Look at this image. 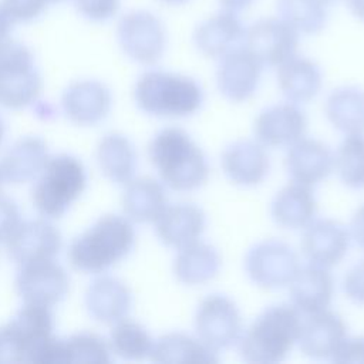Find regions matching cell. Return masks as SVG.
I'll list each match as a JSON object with an SVG mask.
<instances>
[{
  "label": "cell",
  "mask_w": 364,
  "mask_h": 364,
  "mask_svg": "<svg viewBox=\"0 0 364 364\" xmlns=\"http://www.w3.org/2000/svg\"><path fill=\"white\" fill-rule=\"evenodd\" d=\"M148 156L162 183L173 191H195L209 178L205 152L181 128L168 127L156 132L148 145Z\"/></svg>",
  "instance_id": "6da1fadb"
},
{
  "label": "cell",
  "mask_w": 364,
  "mask_h": 364,
  "mask_svg": "<svg viewBox=\"0 0 364 364\" xmlns=\"http://www.w3.org/2000/svg\"><path fill=\"white\" fill-rule=\"evenodd\" d=\"M135 237V229L128 218L104 215L71 242L70 263L84 273H102L132 252Z\"/></svg>",
  "instance_id": "7a4b0ae2"
},
{
  "label": "cell",
  "mask_w": 364,
  "mask_h": 364,
  "mask_svg": "<svg viewBox=\"0 0 364 364\" xmlns=\"http://www.w3.org/2000/svg\"><path fill=\"white\" fill-rule=\"evenodd\" d=\"M300 311L293 304H273L264 309L240 334L242 360L255 364L283 361L299 340Z\"/></svg>",
  "instance_id": "3957f363"
},
{
  "label": "cell",
  "mask_w": 364,
  "mask_h": 364,
  "mask_svg": "<svg viewBox=\"0 0 364 364\" xmlns=\"http://www.w3.org/2000/svg\"><path fill=\"white\" fill-rule=\"evenodd\" d=\"M134 98L141 111L161 118H185L196 114L205 101L200 84L183 74L148 70L134 87Z\"/></svg>",
  "instance_id": "277c9868"
},
{
  "label": "cell",
  "mask_w": 364,
  "mask_h": 364,
  "mask_svg": "<svg viewBox=\"0 0 364 364\" xmlns=\"http://www.w3.org/2000/svg\"><path fill=\"white\" fill-rule=\"evenodd\" d=\"M87 186L82 162L70 154L48 156L31 189L36 210L46 219L61 218Z\"/></svg>",
  "instance_id": "5b68a950"
},
{
  "label": "cell",
  "mask_w": 364,
  "mask_h": 364,
  "mask_svg": "<svg viewBox=\"0 0 364 364\" xmlns=\"http://www.w3.org/2000/svg\"><path fill=\"white\" fill-rule=\"evenodd\" d=\"M43 87L33 51L9 38L0 43V105L18 109L36 101Z\"/></svg>",
  "instance_id": "8992f818"
},
{
  "label": "cell",
  "mask_w": 364,
  "mask_h": 364,
  "mask_svg": "<svg viewBox=\"0 0 364 364\" xmlns=\"http://www.w3.org/2000/svg\"><path fill=\"white\" fill-rule=\"evenodd\" d=\"M50 307L27 304L0 327V363H31L40 346L53 336Z\"/></svg>",
  "instance_id": "52a82bcc"
},
{
  "label": "cell",
  "mask_w": 364,
  "mask_h": 364,
  "mask_svg": "<svg viewBox=\"0 0 364 364\" xmlns=\"http://www.w3.org/2000/svg\"><path fill=\"white\" fill-rule=\"evenodd\" d=\"M117 40L128 58L142 65H152L165 54L168 34L165 24L155 13L138 9L119 18Z\"/></svg>",
  "instance_id": "ba28073f"
},
{
  "label": "cell",
  "mask_w": 364,
  "mask_h": 364,
  "mask_svg": "<svg viewBox=\"0 0 364 364\" xmlns=\"http://www.w3.org/2000/svg\"><path fill=\"white\" fill-rule=\"evenodd\" d=\"M195 331L215 353L236 344L242 334V317L236 303L220 293L202 299L195 313Z\"/></svg>",
  "instance_id": "9c48e42d"
},
{
  "label": "cell",
  "mask_w": 364,
  "mask_h": 364,
  "mask_svg": "<svg viewBox=\"0 0 364 364\" xmlns=\"http://www.w3.org/2000/svg\"><path fill=\"white\" fill-rule=\"evenodd\" d=\"M300 267L296 252L284 242L269 239L255 243L245 256L249 279L263 289L287 286Z\"/></svg>",
  "instance_id": "30bf717a"
},
{
  "label": "cell",
  "mask_w": 364,
  "mask_h": 364,
  "mask_svg": "<svg viewBox=\"0 0 364 364\" xmlns=\"http://www.w3.org/2000/svg\"><path fill=\"white\" fill-rule=\"evenodd\" d=\"M243 46L263 67H279L299 47V33L280 17L259 18L245 30Z\"/></svg>",
  "instance_id": "8fae6325"
},
{
  "label": "cell",
  "mask_w": 364,
  "mask_h": 364,
  "mask_svg": "<svg viewBox=\"0 0 364 364\" xmlns=\"http://www.w3.org/2000/svg\"><path fill=\"white\" fill-rule=\"evenodd\" d=\"M68 289V274L54 260L23 264L16 277L17 294L27 304L53 307L67 296Z\"/></svg>",
  "instance_id": "7c38bea8"
},
{
  "label": "cell",
  "mask_w": 364,
  "mask_h": 364,
  "mask_svg": "<svg viewBox=\"0 0 364 364\" xmlns=\"http://www.w3.org/2000/svg\"><path fill=\"white\" fill-rule=\"evenodd\" d=\"M216 84L219 92L232 102L249 100L257 90L263 65L242 44L219 58Z\"/></svg>",
  "instance_id": "4fadbf2b"
},
{
  "label": "cell",
  "mask_w": 364,
  "mask_h": 364,
  "mask_svg": "<svg viewBox=\"0 0 364 364\" xmlns=\"http://www.w3.org/2000/svg\"><path fill=\"white\" fill-rule=\"evenodd\" d=\"M9 256L18 264L54 260L63 246L60 230L47 219L21 222L6 242Z\"/></svg>",
  "instance_id": "5bb4252c"
},
{
  "label": "cell",
  "mask_w": 364,
  "mask_h": 364,
  "mask_svg": "<svg viewBox=\"0 0 364 364\" xmlns=\"http://www.w3.org/2000/svg\"><path fill=\"white\" fill-rule=\"evenodd\" d=\"M253 129L263 146H290L304 136L307 117L294 102H279L257 114Z\"/></svg>",
  "instance_id": "9a60e30c"
},
{
  "label": "cell",
  "mask_w": 364,
  "mask_h": 364,
  "mask_svg": "<svg viewBox=\"0 0 364 364\" xmlns=\"http://www.w3.org/2000/svg\"><path fill=\"white\" fill-rule=\"evenodd\" d=\"M350 230L334 219H313L301 237V250L309 263L323 267L338 264L348 252Z\"/></svg>",
  "instance_id": "2e32d148"
},
{
  "label": "cell",
  "mask_w": 364,
  "mask_h": 364,
  "mask_svg": "<svg viewBox=\"0 0 364 364\" xmlns=\"http://www.w3.org/2000/svg\"><path fill=\"white\" fill-rule=\"evenodd\" d=\"M347 337L344 320L328 309L306 314L297 344L301 353L314 360H333L338 347Z\"/></svg>",
  "instance_id": "e0dca14e"
},
{
  "label": "cell",
  "mask_w": 364,
  "mask_h": 364,
  "mask_svg": "<svg viewBox=\"0 0 364 364\" xmlns=\"http://www.w3.org/2000/svg\"><path fill=\"white\" fill-rule=\"evenodd\" d=\"M61 105L67 118L77 125H95L111 111L112 95L109 88L97 80H80L70 84Z\"/></svg>",
  "instance_id": "ac0fdd59"
},
{
  "label": "cell",
  "mask_w": 364,
  "mask_h": 364,
  "mask_svg": "<svg viewBox=\"0 0 364 364\" xmlns=\"http://www.w3.org/2000/svg\"><path fill=\"white\" fill-rule=\"evenodd\" d=\"M220 166L232 183L249 188L266 179L270 169V159L260 142L240 139L229 144L223 149Z\"/></svg>",
  "instance_id": "d6986e66"
},
{
  "label": "cell",
  "mask_w": 364,
  "mask_h": 364,
  "mask_svg": "<svg viewBox=\"0 0 364 364\" xmlns=\"http://www.w3.org/2000/svg\"><path fill=\"white\" fill-rule=\"evenodd\" d=\"M246 27L236 13L220 10L202 20L193 30L196 50L209 58H220L243 43Z\"/></svg>",
  "instance_id": "ffe728a7"
},
{
  "label": "cell",
  "mask_w": 364,
  "mask_h": 364,
  "mask_svg": "<svg viewBox=\"0 0 364 364\" xmlns=\"http://www.w3.org/2000/svg\"><path fill=\"white\" fill-rule=\"evenodd\" d=\"M286 169L293 182L311 188L331 173L334 155L324 142L303 136L289 146Z\"/></svg>",
  "instance_id": "44dd1931"
},
{
  "label": "cell",
  "mask_w": 364,
  "mask_h": 364,
  "mask_svg": "<svg viewBox=\"0 0 364 364\" xmlns=\"http://www.w3.org/2000/svg\"><path fill=\"white\" fill-rule=\"evenodd\" d=\"M155 233L158 239L175 249H181L199 240L206 228V215L195 203L166 205L155 219Z\"/></svg>",
  "instance_id": "7402d4cb"
},
{
  "label": "cell",
  "mask_w": 364,
  "mask_h": 364,
  "mask_svg": "<svg viewBox=\"0 0 364 364\" xmlns=\"http://www.w3.org/2000/svg\"><path fill=\"white\" fill-rule=\"evenodd\" d=\"M289 284L291 304L303 314L326 310L333 300L334 279L327 267L313 263L299 267Z\"/></svg>",
  "instance_id": "603a6c76"
},
{
  "label": "cell",
  "mask_w": 364,
  "mask_h": 364,
  "mask_svg": "<svg viewBox=\"0 0 364 364\" xmlns=\"http://www.w3.org/2000/svg\"><path fill=\"white\" fill-rule=\"evenodd\" d=\"M85 306L94 320L114 324L127 317L132 306V294L119 279L101 276L88 286Z\"/></svg>",
  "instance_id": "cb8c5ba5"
},
{
  "label": "cell",
  "mask_w": 364,
  "mask_h": 364,
  "mask_svg": "<svg viewBox=\"0 0 364 364\" xmlns=\"http://www.w3.org/2000/svg\"><path fill=\"white\" fill-rule=\"evenodd\" d=\"M48 159L47 144L38 136L17 139L0 161L1 179L9 183H24L38 176Z\"/></svg>",
  "instance_id": "d4e9b609"
},
{
  "label": "cell",
  "mask_w": 364,
  "mask_h": 364,
  "mask_svg": "<svg viewBox=\"0 0 364 364\" xmlns=\"http://www.w3.org/2000/svg\"><path fill=\"white\" fill-rule=\"evenodd\" d=\"M317 200L310 186L293 182L282 188L272 200L273 220L284 229H303L316 216Z\"/></svg>",
  "instance_id": "484cf974"
},
{
  "label": "cell",
  "mask_w": 364,
  "mask_h": 364,
  "mask_svg": "<svg viewBox=\"0 0 364 364\" xmlns=\"http://www.w3.org/2000/svg\"><path fill=\"white\" fill-rule=\"evenodd\" d=\"M277 68L279 88L294 104L313 100L321 90L323 73L317 63L307 57L293 55Z\"/></svg>",
  "instance_id": "4316f807"
},
{
  "label": "cell",
  "mask_w": 364,
  "mask_h": 364,
  "mask_svg": "<svg viewBox=\"0 0 364 364\" xmlns=\"http://www.w3.org/2000/svg\"><path fill=\"white\" fill-rule=\"evenodd\" d=\"M222 259L218 249L195 240L181 249L173 259V274L186 286L205 284L218 276Z\"/></svg>",
  "instance_id": "83f0119b"
},
{
  "label": "cell",
  "mask_w": 364,
  "mask_h": 364,
  "mask_svg": "<svg viewBox=\"0 0 364 364\" xmlns=\"http://www.w3.org/2000/svg\"><path fill=\"white\" fill-rule=\"evenodd\" d=\"M168 205L164 183L154 178H136L127 183L122 195L124 213L129 220L138 223L155 222Z\"/></svg>",
  "instance_id": "f1b7e54d"
},
{
  "label": "cell",
  "mask_w": 364,
  "mask_h": 364,
  "mask_svg": "<svg viewBox=\"0 0 364 364\" xmlns=\"http://www.w3.org/2000/svg\"><path fill=\"white\" fill-rule=\"evenodd\" d=\"M97 161L102 173L119 185H127L134 179L138 165L134 144L119 132H109L101 138L97 146Z\"/></svg>",
  "instance_id": "f546056e"
},
{
  "label": "cell",
  "mask_w": 364,
  "mask_h": 364,
  "mask_svg": "<svg viewBox=\"0 0 364 364\" xmlns=\"http://www.w3.org/2000/svg\"><path fill=\"white\" fill-rule=\"evenodd\" d=\"M326 117L346 135L364 134V90L344 85L333 90L326 100Z\"/></svg>",
  "instance_id": "4dcf8cb0"
},
{
  "label": "cell",
  "mask_w": 364,
  "mask_h": 364,
  "mask_svg": "<svg viewBox=\"0 0 364 364\" xmlns=\"http://www.w3.org/2000/svg\"><path fill=\"white\" fill-rule=\"evenodd\" d=\"M149 358L155 363H215L216 353L198 337L185 333H168L152 344Z\"/></svg>",
  "instance_id": "1f68e13d"
},
{
  "label": "cell",
  "mask_w": 364,
  "mask_h": 364,
  "mask_svg": "<svg viewBox=\"0 0 364 364\" xmlns=\"http://www.w3.org/2000/svg\"><path fill=\"white\" fill-rule=\"evenodd\" d=\"M276 10L299 34H317L328 20V6L321 0H276Z\"/></svg>",
  "instance_id": "d6a6232c"
},
{
  "label": "cell",
  "mask_w": 364,
  "mask_h": 364,
  "mask_svg": "<svg viewBox=\"0 0 364 364\" xmlns=\"http://www.w3.org/2000/svg\"><path fill=\"white\" fill-rule=\"evenodd\" d=\"M109 348L124 360H144L149 357L154 340L138 321L122 318L109 333Z\"/></svg>",
  "instance_id": "836d02e7"
},
{
  "label": "cell",
  "mask_w": 364,
  "mask_h": 364,
  "mask_svg": "<svg viewBox=\"0 0 364 364\" xmlns=\"http://www.w3.org/2000/svg\"><path fill=\"white\" fill-rule=\"evenodd\" d=\"M334 168L340 181L350 189L364 188V135H346L334 155Z\"/></svg>",
  "instance_id": "e575fe53"
},
{
  "label": "cell",
  "mask_w": 364,
  "mask_h": 364,
  "mask_svg": "<svg viewBox=\"0 0 364 364\" xmlns=\"http://www.w3.org/2000/svg\"><path fill=\"white\" fill-rule=\"evenodd\" d=\"M65 363H109V344L98 334L81 331L64 340Z\"/></svg>",
  "instance_id": "d590c367"
},
{
  "label": "cell",
  "mask_w": 364,
  "mask_h": 364,
  "mask_svg": "<svg viewBox=\"0 0 364 364\" xmlns=\"http://www.w3.org/2000/svg\"><path fill=\"white\" fill-rule=\"evenodd\" d=\"M48 6L47 0H0V7L14 24H27L37 20Z\"/></svg>",
  "instance_id": "8d00e7d4"
},
{
  "label": "cell",
  "mask_w": 364,
  "mask_h": 364,
  "mask_svg": "<svg viewBox=\"0 0 364 364\" xmlns=\"http://www.w3.org/2000/svg\"><path fill=\"white\" fill-rule=\"evenodd\" d=\"M77 13L88 21L105 23L114 18L119 9L121 0H71Z\"/></svg>",
  "instance_id": "74e56055"
},
{
  "label": "cell",
  "mask_w": 364,
  "mask_h": 364,
  "mask_svg": "<svg viewBox=\"0 0 364 364\" xmlns=\"http://www.w3.org/2000/svg\"><path fill=\"white\" fill-rule=\"evenodd\" d=\"M343 291L353 303L364 306V260L355 263L344 274Z\"/></svg>",
  "instance_id": "f35d334b"
},
{
  "label": "cell",
  "mask_w": 364,
  "mask_h": 364,
  "mask_svg": "<svg viewBox=\"0 0 364 364\" xmlns=\"http://www.w3.org/2000/svg\"><path fill=\"white\" fill-rule=\"evenodd\" d=\"M20 223L21 218L16 202L0 196V242H7Z\"/></svg>",
  "instance_id": "ab89813d"
},
{
  "label": "cell",
  "mask_w": 364,
  "mask_h": 364,
  "mask_svg": "<svg viewBox=\"0 0 364 364\" xmlns=\"http://www.w3.org/2000/svg\"><path fill=\"white\" fill-rule=\"evenodd\" d=\"M331 361L364 363V337H346Z\"/></svg>",
  "instance_id": "60d3db41"
},
{
  "label": "cell",
  "mask_w": 364,
  "mask_h": 364,
  "mask_svg": "<svg viewBox=\"0 0 364 364\" xmlns=\"http://www.w3.org/2000/svg\"><path fill=\"white\" fill-rule=\"evenodd\" d=\"M350 236L364 250V203L357 208L350 222Z\"/></svg>",
  "instance_id": "b9f144b4"
},
{
  "label": "cell",
  "mask_w": 364,
  "mask_h": 364,
  "mask_svg": "<svg viewBox=\"0 0 364 364\" xmlns=\"http://www.w3.org/2000/svg\"><path fill=\"white\" fill-rule=\"evenodd\" d=\"M222 6V10H228L232 13H240L246 9H249L255 0H218Z\"/></svg>",
  "instance_id": "7bdbcfd3"
},
{
  "label": "cell",
  "mask_w": 364,
  "mask_h": 364,
  "mask_svg": "<svg viewBox=\"0 0 364 364\" xmlns=\"http://www.w3.org/2000/svg\"><path fill=\"white\" fill-rule=\"evenodd\" d=\"M14 23L11 18L6 14V11L0 7V43L11 38V31H13Z\"/></svg>",
  "instance_id": "ee69618b"
},
{
  "label": "cell",
  "mask_w": 364,
  "mask_h": 364,
  "mask_svg": "<svg viewBox=\"0 0 364 364\" xmlns=\"http://www.w3.org/2000/svg\"><path fill=\"white\" fill-rule=\"evenodd\" d=\"M347 6L355 18L364 21V0H347Z\"/></svg>",
  "instance_id": "f6af8a7d"
},
{
  "label": "cell",
  "mask_w": 364,
  "mask_h": 364,
  "mask_svg": "<svg viewBox=\"0 0 364 364\" xmlns=\"http://www.w3.org/2000/svg\"><path fill=\"white\" fill-rule=\"evenodd\" d=\"M158 1H161L164 4H168V6H181V4L188 3L189 0H158Z\"/></svg>",
  "instance_id": "bcb514c9"
},
{
  "label": "cell",
  "mask_w": 364,
  "mask_h": 364,
  "mask_svg": "<svg viewBox=\"0 0 364 364\" xmlns=\"http://www.w3.org/2000/svg\"><path fill=\"white\" fill-rule=\"evenodd\" d=\"M4 134H6V127H4V122H3V119H1V117H0V145H1V142H3Z\"/></svg>",
  "instance_id": "7dc6e473"
},
{
  "label": "cell",
  "mask_w": 364,
  "mask_h": 364,
  "mask_svg": "<svg viewBox=\"0 0 364 364\" xmlns=\"http://www.w3.org/2000/svg\"><path fill=\"white\" fill-rule=\"evenodd\" d=\"M321 1H323V3H326V4H327V6H328V4H331V3H334V1H338V0H321Z\"/></svg>",
  "instance_id": "c3c4849f"
},
{
  "label": "cell",
  "mask_w": 364,
  "mask_h": 364,
  "mask_svg": "<svg viewBox=\"0 0 364 364\" xmlns=\"http://www.w3.org/2000/svg\"><path fill=\"white\" fill-rule=\"evenodd\" d=\"M60 1H64V0H47L48 4H54V3H60Z\"/></svg>",
  "instance_id": "681fc988"
},
{
  "label": "cell",
  "mask_w": 364,
  "mask_h": 364,
  "mask_svg": "<svg viewBox=\"0 0 364 364\" xmlns=\"http://www.w3.org/2000/svg\"><path fill=\"white\" fill-rule=\"evenodd\" d=\"M1 181H3V179H1V175H0V185H1Z\"/></svg>",
  "instance_id": "f907efd6"
}]
</instances>
